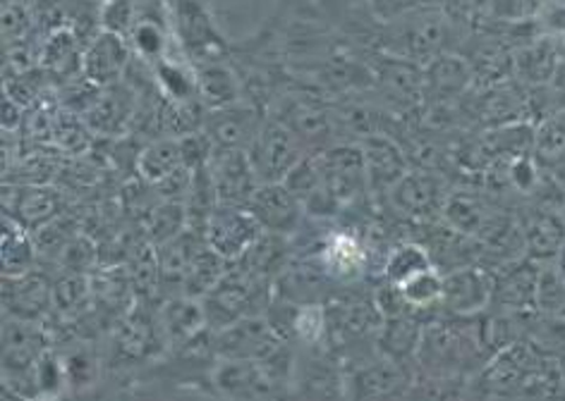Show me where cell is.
<instances>
[{
  "mask_svg": "<svg viewBox=\"0 0 565 401\" xmlns=\"http://www.w3.org/2000/svg\"><path fill=\"white\" fill-rule=\"evenodd\" d=\"M194 72H196V84H200V98L206 106V110L223 108L243 100L245 86H243V79L237 77L235 67H228L225 63L216 61V63L194 65Z\"/></svg>",
  "mask_w": 565,
  "mask_h": 401,
  "instance_id": "d6986e66",
  "label": "cell"
},
{
  "mask_svg": "<svg viewBox=\"0 0 565 401\" xmlns=\"http://www.w3.org/2000/svg\"><path fill=\"white\" fill-rule=\"evenodd\" d=\"M518 75L522 82L532 86H544L556 77L558 72V53L551 41H536L527 43V46H520V53L513 61Z\"/></svg>",
  "mask_w": 565,
  "mask_h": 401,
  "instance_id": "d4e9b609",
  "label": "cell"
},
{
  "mask_svg": "<svg viewBox=\"0 0 565 401\" xmlns=\"http://www.w3.org/2000/svg\"><path fill=\"white\" fill-rule=\"evenodd\" d=\"M175 34L180 46L192 57V65L216 63L228 53L221 32L200 0H180L175 6Z\"/></svg>",
  "mask_w": 565,
  "mask_h": 401,
  "instance_id": "52a82bcc",
  "label": "cell"
},
{
  "mask_svg": "<svg viewBox=\"0 0 565 401\" xmlns=\"http://www.w3.org/2000/svg\"><path fill=\"white\" fill-rule=\"evenodd\" d=\"M249 213L257 218L264 232L278 235V237H292L305 223V206L302 201L295 196L286 184H259L247 204Z\"/></svg>",
  "mask_w": 565,
  "mask_h": 401,
  "instance_id": "30bf717a",
  "label": "cell"
},
{
  "mask_svg": "<svg viewBox=\"0 0 565 401\" xmlns=\"http://www.w3.org/2000/svg\"><path fill=\"white\" fill-rule=\"evenodd\" d=\"M536 311L565 318V280L554 263L542 265L540 290H536Z\"/></svg>",
  "mask_w": 565,
  "mask_h": 401,
  "instance_id": "d590c367",
  "label": "cell"
},
{
  "mask_svg": "<svg viewBox=\"0 0 565 401\" xmlns=\"http://www.w3.org/2000/svg\"><path fill=\"white\" fill-rule=\"evenodd\" d=\"M398 292L409 311L441 306V296H444L441 270L429 268V270L419 272V275L409 278L405 284H401Z\"/></svg>",
  "mask_w": 565,
  "mask_h": 401,
  "instance_id": "4dcf8cb0",
  "label": "cell"
},
{
  "mask_svg": "<svg viewBox=\"0 0 565 401\" xmlns=\"http://www.w3.org/2000/svg\"><path fill=\"white\" fill-rule=\"evenodd\" d=\"M247 155L259 184H276L286 180L309 151L280 120L266 118L257 139L247 149Z\"/></svg>",
  "mask_w": 565,
  "mask_h": 401,
  "instance_id": "6da1fadb",
  "label": "cell"
},
{
  "mask_svg": "<svg viewBox=\"0 0 565 401\" xmlns=\"http://www.w3.org/2000/svg\"><path fill=\"white\" fill-rule=\"evenodd\" d=\"M393 208L403 218L415 223H429L444 210L441 186L427 172H407V175L388 192Z\"/></svg>",
  "mask_w": 565,
  "mask_h": 401,
  "instance_id": "5bb4252c",
  "label": "cell"
},
{
  "mask_svg": "<svg viewBox=\"0 0 565 401\" xmlns=\"http://www.w3.org/2000/svg\"><path fill=\"white\" fill-rule=\"evenodd\" d=\"M554 265L558 268V272L563 275V280H565V247H563V251L558 253V258L554 261Z\"/></svg>",
  "mask_w": 565,
  "mask_h": 401,
  "instance_id": "60d3db41",
  "label": "cell"
},
{
  "mask_svg": "<svg viewBox=\"0 0 565 401\" xmlns=\"http://www.w3.org/2000/svg\"><path fill=\"white\" fill-rule=\"evenodd\" d=\"M381 342H384V347L391 356L417 354L419 342H422V329L417 327V323L405 318V315H398V318H386Z\"/></svg>",
  "mask_w": 565,
  "mask_h": 401,
  "instance_id": "e575fe53",
  "label": "cell"
},
{
  "mask_svg": "<svg viewBox=\"0 0 565 401\" xmlns=\"http://www.w3.org/2000/svg\"><path fill=\"white\" fill-rule=\"evenodd\" d=\"M130 63V48H127L125 36L113 32H98L89 46L84 48L82 57V72L84 79L96 86H116L122 77V72Z\"/></svg>",
  "mask_w": 565,
  "mask_h": 401,
  "instance_id": "9a60e30c",
  "label": "cell"
},
{
  "mask_svg": "<svg viewBox=\"0 0 565 401\" xmlns=\"http://www.w3.org/2000/svg\"><path fill=\"white\" fill-rule=\"evenodd\" d=\"M180 141V158H182V167L196 172V170H204L209 165L211 158H214V141L206 137L204 129L200 132H190V134H182L178 137Z\"/></svg>",
  "mask_w": 565,
  "mask_h": 401,
  "instance_id": "8d00e7d4",
  "label": "cell"
},
{
  "mask_svg": "<svg viewBox=\"0 0 565 401\" xmlns=\"http://www.w3.org/2000/svg\"><path fill=\"white\" fill-rule=\"evenodd\" d=\"M364 151L366 182L370 194H388L407 172V153L398 141L388 134H374L360 141Z\"/></svg>",
  "mask_w": 565,
  "mask_h": 401,
  "instance_id": "4fadbf2b",
  "label": "cell"
},
{
  "mask_svg": "<svg viewBox=\"0 0 565 401\" xmlns=\"http://www.w3.org/2000/svg\"><path fill=\"white\" fill-rule=\"evenodd\" d=\"M441 218H444V225H448L450 229H456V232L479 241L487 235L491 223L497 220V215L484 206V201H479L477 196H470L465 192H458V194H450L444 201Z\"/></svg>",
  "mask_w": 565,
  "mask_h": 401,
  "instance_id": "ffe728a7",
  "label": "cell"
},
{
  "mask_svg": "<svg viewBox=\"0 0 565 401\" xmlns=\"http://www.w3.org/2000/svg\"><path fill=\"white\" fill-rule=\"evenodd\" d=\"M323 186L341 206L352 204L362 194H370L362 143H333L331 149L317 153Z\"/></svg>",
  "mask_w": 565,
  "mask_h": 401,
  "instance_id": "5b68a950",
  "label": "cell"
},
{
  "mask_svg": "<svg viewBox=\"0 0 565 401\" xmlns=\"http://www.w3.org/2000/svg\"><path fill=\"white\" fill-rule=\"evenodd\" d=\"M264 294V278L243 265H235L218 280V284L204 299L202 306L206 313V323L216 329L231 327L233 323L254 315V304Z\"/></svg>",
  "mask_w": 565,
  "mask_h": 401,
  "instance_id": "3957f363",
  "label": "cell"
},
{
  "mask_svg": "<svg viewBox=\"0 0 565 401\" xmlns=\"http://www.w3.org/2000/svg\"><path fill=\"white\" fill-rule=\"evenodd\" d=\"M209 177L214 184L216 201L221 206H245L254 192L259 189L257 172L252 167L247 151L235 149H216L209 165Z\"/></svg>",
  "mask_w": 565,
  "mask_h": 401,
  "instance_id": "9c48e42d",
  "label": "cell"
},
{
  "mask_svg": "<svg viewBox=\"0 0 565 401\" xmlns=\"http://www.w3.org/2000/svg\"><path fill=\"white\" fill-rule=\"evenodd\" d=\"M327 315H323V308L317 304H307L300 306L298 313L292 318V329L298 333L305 342H319L323 329H327Z\"/></svg>",
  "mask_w": 565,
  "mask_h": 401,
  "instance_id": "f35d334b",
  "label": "cell"
},
{
  "mask_svg": "<svg viewBox=\"0 0 565 401\" xmlns=\"http://www.w3.org/2000/svg\"><path fill=\"white\" fill-rule=\"evenodd\" d=\"M188 227H190L188 206L182 204V201H180V204H178V201H163V204L153 208V213H151L149 235L161 247V243L171 241L178 235L185 232Z\"/></svg>",
  "mask_w": 565,
  "mask_h": 401,
  "instance_id": "d6a6232c",
  "label": "cell"
},
{
  "mask_svg": "<svg viewBox=\"0 0 565 401\" xmlns=\"http://www.w3.org/2000/svg\"><path fill=\"white\" fill-rule=\"evenodd\" d=\"M206 325V313L202 301L196 299H175L163 308V329L166 337L173 342H188L194 339L196 333Z\"/></svg>",
  "mask_w": 565,
  "mask_h": 401,
  "instance_id": "f1b7e54d",
  "label": "cell"
},
{
  "mask_svg": "<svg viewBox=\"0 0 565 401\" xmlns=\"http://www.w3.org/2000/svg\"><path fill=\"white\" fill-rule=\"evenodd\" d=\"M493 275V306L513 313L536 311V290H540L542 263L532 258L503 263L491 270Z\"/></svg>",
  "mask_w": 565,
  "mask_h": 401,
  "instance_id": "8fae6325",
  "label": "cell"
},
{
  "mask_svg": "<svg viewBox=\"0 0 565 401\" xmlns=\"http://www.w3.org/2000/svg\"><path fill=\"white\" fill-rule=\"evenodd\" d=\"M508 182H511L522 194H534L542 184L540 163H536L530 153L513 158L511 165H508Z\"/></svg>",
  "mask_w": 565,
  "mask_h": 401,
  "instance_id": "74e56055",
  "label": "cell"
},
{
  "mask_svg": "<svg viewBox=\"0 0 565 401\" xmlns=\"http://www.w3.org/2000/svg\"><path fill=\"white\" fill-rule=\"evenodd\" d=\"M216 384L223 394H231L237 401H259L271 394L274 378L259 361L225 358L216 372Z\"/></svg>",
  "mask_w": 565,
  "mask_h": 401,
  "instance_id": "e0dca14e",
  "label": "cell"
},
{
  "mask_svg": "<svg viewBox=\"0 0 565 401\" xmlns=\"http://www.w3.org/2000/svg\"><path fill=\"white\" fill-rule=\"evenodd\" d=\"M525 256L536 263H554L565 247V218L556 208H534L520 218Z\"/></svg>",
  "mask_w": 565,
  "mask_h": 401,
  "instance_id": "2e32d148",
  "label": "cell"
},
{
  "mask_svg": "<svg viewBox=\"0 0 565 401\" xmlns=\"http://www.w3.org/2000/svg\"><path fill=\"white\" fill-rule=\"evenodd\" d=\"M470 65L460 61L456 55H439L434 57L429 63V67L424 69V75H427V86L436 89L441 94V98L450 96V94H458L465 89V84L470 82Z\"/></svg>",
  "mask_w": 565,
  "mask_h": 401,
  "instance_id": "f546056e",
  "label": "cell"
},
{
  "mask_svg": "<svg viewBox=\"0 0 565 401\" xmlns=\"http://www.w3.org/2000/svg\"><path fill=\"white\" fill-rule=\"evenodd\" d=\"M479 354H484L482 335L465 333V329L456 327L454 323H434L424 327L417 349L424 368L441 372V376L465 370L470 361L479 358Z\"/></svg>",
  "mask_w": 565,
  "mask_h": 401,
  "instance_id": "7a4b0ae2",
  "label": "cell"
},
{
  "mask_svg": "<svg viewBox=\"0 0 565 401\" xmlns=\"http://www.w3.org/2000/svg\"><path fill=\"white\" fill-rule=\"evenodd\" d=\"M563 218H565V210H563Z\"/></svg>",
  "mask_w": 565,
  "mask_h": 401,
  "instance_id": "b9f144b4",
  "label": "cell"
},
{
  "mask_svg": "<svg viewBox=\"0 0 565 401\" xmlns=\"http://www.w3.org/2000/svg\"><path fill=\"white\" fill-rule=\"evenodd\" d=\"M34 258L36 249L24 227L12 218H3V278L30 275Z\"/></svg>",
  "mask_w": 565,
  "mask_h": 401,
  "instance_id": "83f0119b",
  "label": "cell"
},
{
  "mask_svg": "<svg viewBox=\"0 0 565 401\" xmlns=\"http://www.w3.org/2000/svg\"><path fill=\"white\" fill-rule=\"evenodd\" d=\"M130 41H132V48L145 63L157 65L168 55L166 53L168 36H166L163 24H159V18H147L145 12L139 14V10H137V22L130 32Z\"/></svg>",
  "mask_w": 565,
  "mask_h": 401,
  "instance_id": "1f68e13d",
  "label": "cell"
},
{
  "mask_svg": "<svg viewBox=\"0 0 565 401\" xmlns=\"http://www.w3.org/2000/svg\"><path fill=\"white\" fill-rule=\"evenodd\" d=\"M319 258L323 263V270H327V275L350 278L362 268L364 251L360 247V241L352 235L335 232V235H329Z\"/></svg>",
  "mask_w": 565,
  "mask_h": 401,
  "instance_id": "4316f807",
  "label": "cell"
},
{
  "mask_svg": "<svg viewBox=\"0 0 565 401\" xmlns=\"http://www.w3.org/2000/svg\"><path fill=\"white\" fill-rule=\"evenodd\" d=\"M264 122L266 115L262 108L247 104V100H237V104L231 106L206 110L202 129L214 141L216 149L247 151L252 141L257 139Z\"/></svg>",
  "mask_w": 565,
  "mask_h": 401,
  "instance_id": "ba28073f",
  "label": "cell"
},
{
  "mask_svg": "<svg viewBox=\"0 0 565 401\" xmlns=\"http://www.w3.org/2000/svg\"><path fill=\"white\" fill-rule=\"evenodd\" d=\"M264 235L262 225L245 206H216L209 215L204 241L225 263L243 261L247 251Z\"/></svg>",
  "mask_w": 565,
  "mask_h": 401,
  "instance_id": "277c9868",
  "label": "cell"
},
{
  "mask_svg": "<svg viewBox=\"0 0 565 401\" xmlns=\"http://www.w3.org/2000/svg\"><path fill=\"white\" fill-rule=\"evenodd\" d=\"M153 79H157L161 94L171 100V106H188L202 100L192 63H178L173 55H166L153 65Z\"/></svg>",
  "mask_w": 565,
  "mask_h": 401,
  "instance_id": "7402d4cb",
  "label": "cell"
},
{
  "mask_svg": "<svg viewBox=\"0 0 565 401\" xmlns=\"http://www.w3.org/2000/svg\"><path fill=\"white\" fill-rule=\"evenodd\" d=\"M58 208L55 204V196L49 189H30L22 192V198L15 201V210L8 218H12L15 223L24 225H39V223H46L51 215Z\"/></svg>",
  "mask_w": 565,
  "mask_h": 401,
  "instance_id": "836d02e7",
  "label": "cell"
},
{
  "mask_svg": "<svg viewBox=\"0 0 565 401\" xmlns=\"http://www.w3.org/2000/svg\"><path fill=\"white\" fill-rule=\"evenodd\" d=\"M182 167L180 158V141L173 137H163L151 141L137 155V175L147 184H159L173 172Z\"/></svg>",
  "mask_w": 565,
  "mask_h": 401,
  "instance_id": "cb8c5ba5",
  "label": "cell"
},
{
  "mask_svg": "<svg viewBox=\"0 0 565 401\" xmlns=\"http://www.w3.org/2000/svg\"><path fill=\"white\" fill-rule=\"evenodd\" d=\"M41 356L44 351H41L36 329L26 321L10 318L3 327V366L8 376L30 372Z\"/></svg>",
  "mask_w": 565,
  "mask_h": 401,
  "instance_id": "44dd1931",
  "label": "cell"
},
{
  "mask_svg": "<svg viewBox=\"0 0 565 401\" xmlns=\"http://www.w3.org/2000/svg\"><path fill=\"white\" fill-rule=\"evenodd\" d=\"M3 301L8 304L10 318L32 321L46 308L51 292L44 280H39L34 272H30V275L3 280Z\"/></svg>",
  "mask_w": 565,
  "mask_h": 401,
  "instance_id": "603a6c76",
  "label": "cell"
},
{
  "mask_svg": "<svg viewBox=\"0 0 565 401\" xmlns=\"http://www.w3.org/2000/svg\"><path fill=\"white\" fill-rule=\"evenodd\" d=\"M216 349L225 358H235V361H268L280 349L278 333L274 325H268L259 315H249L233 323L231 327H223L216 339Z\"/></svg>",
  "mask_w": 565,
  "mask_h": 401,
  "instance_id": "7c38bea8",
  "label": "cell"
},
{
  "mask_svg": "<svg viewBox=\"0 0 565 401\" xmlns=\"http://www.w3.org/2000/svg\"><path fill=\"white\" fill-rule=\"evenodd\" d=\"M493 304V275L482 265H465L444 275L441 308L450 318H477Z\"/></svg>",
  "mask_w": 565,
  "mask_h": 401,
  "instance_id": "8992f818",
  "label": "cell"
},
{
  "mask_svg": "<svg viewBox=\"0 0 565 401\" xmlns=\"http://www.w3.org/2000/svg\"><path fill=\"white\" fill-rule=\"evenodd\" d=\"M534 368L536 351L525 342H515L511 347L493 354L489 366L484 368V382L497 392L513 390V387L525 384L527 378L536 376Z\"/></svg>",
  "mask_w": 565,
  "mask_h": 401,
  "instance_id": "ac0fdd59",
  "label": "cell"
},
{
  "mask_svg": "<svg viewBox=\"0 0 565 401\" xmlns=\"http://www.w3.org/2000/svg\"><path fill=\"white\" fill-rule=\"evenodd\" d=\"M436 268L434 258L427 249V243L419 241H403L398 247H393L386 263H384V280L388 284L401 286L405 284L409 278L419 275V272Z\"/></svg>",
  "mask_w": 565,
  "mask_h": 401,
  "instance_id": "484cf974",
  "label": "cell"
},
{
  "mask_svg": "<svg viewBox=\"0 0 565 401\" xmlns=\"http://www.w3.org/2000/svg\"><path fill=\"white\" fill-rule=\"evenodd\" d=\"M82 296H84V290H82V282L77 280V275L58 282V284H55L53 290H51L53 306L58 308L61 313H67V311L77 308V306L82 304Z\"/></svg>",
  "mask_w": 565,
  "mask_h": 401,
  "instance_id": "ab89813d",
  "label": "cell"
}]
</instances>
